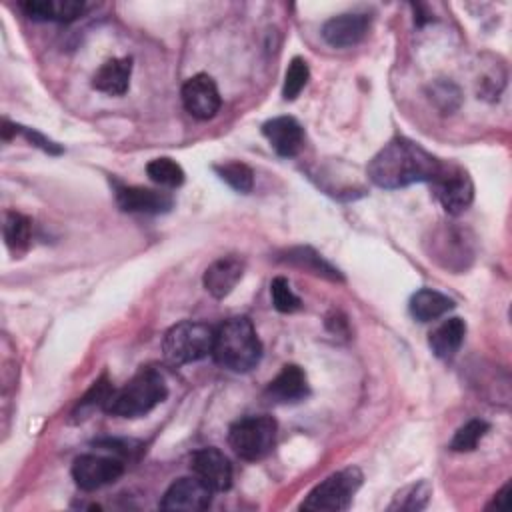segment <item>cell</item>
<instances>
[{"label":"cell","instance_id":"6da1fadb","mask_svg":"<svg viewBox=\"0 0 512 512\" xmlns=\"http://www.w3.org/2000/svg\"><path fill=\"white\" fill-rule=\"evenodd\" d=\"M444 162L408 138H392L368 164V178L386 190L410 186L414 182H432Z\"/></svg>","mask_w":512,"mask_h":512},{"label":"cell","instance_id":"7a4b0ae2","mask_svg":"<svg viewBox=\"0 0 512 512\" xmlns=\"http://www.w3.org/2000/svg\"><path fill=\"white\" fill-rule=\"evenodd\" d=\"M212 358L232 372H248L262 358V342L248 318H230L214 330Z\"/></svg>","mask_w":512,"mask_h":512},{"label":"cell","instance_id":"3957f363","mask_svg":"<svg viewBox=\"0 0 512 512\" xmlns=\"http://www.w3.org/2000/svg\"><path fill=\"white\" fill-rule=\"evenodd\" d=\"M168 396L164 376L152 368L134 374L122 388H112L102 410L118 418H140Z\"/></svg>","mask_w":512,"mask_h":512},{"label":"cell","instance_id":"277c9868","mask_svg":"<svg viewBox=\"0 0 512 512\" xmlns=\"http://www.w3.org/2000/svg\"><path fill=\"white\" fill-rule=\"evenodd\" d=\"M214 330L204 322L184 320L174 324L162 340L164 358L170 364L182 366L190 362H198L212 354Z\"/></svg>","mask_w":512,"mask_h":512},{"label":"cell","instance_id":"5b68a950","mask_svg":"<svg viewBox=\"0 0 512 512\" xmlns=\"http://www.w3.org/2000/svg\"><path fill=\"white\" fill-rule=\"evenodd\" d=\"M278 424L268 414L244 416L228 430V444L242 460L256 462L266 458L276 442Z\"/></svg>","mask_w":512,"mask_h":512},{"label":"cell","instance_id":"8992f818","mask_svg":"<svg viewBox=\"0 0 512 512\" xmlns=\"http://www.w3.org/2000/svg\"><path fill=\"white\" fill-rule=\"evenodd\" d=\"M362 484V472L356 466L342 468L318 486L310 490L306 500L300 504V510H320V512H342L348 510L356 490Z\"/></svg>","mask_w":512,"mask_h":512},{"label":"cell","instance_id":"52a82bcc","mask_svg":"<svg viewBox=\"0 0 512 512\" xmlns=\"http://www.w3.org/2000/svg\"><path fill=\"white\" fill-rule=\"evenodd\" d=\"M430 184L442 208L452 216H458L460 212H464L474 200L472 178L464 168L456 164L444 162L440 174Z\"/></svg>","mask_w":512,"mask_h":512},{"label":"cell","instance_id":"ba28073f","mask_svg":"<svg viewBox=\"0 0 512 512\" xmlns=\"http://www.w3.org/2000/svg\"><path fill=\"white\" fill-rule=\"evenodd\" d=\"M460 226H440L432 232L430 258L450 270H464L474 258L472 238Z\"/></svg>","mask_w":512,"mask_h":512},{"label":"cell","instance_id":"9c48e42d","mask_svg":"<svg viewBox=\"0 0 512 512\" xmlns=\"http://www.w3.org/2000/svg\"><path fill=\"white\" fill-rule=\"evenodd\" d=\"M124 472V464L118 458L98 456V454H82L72 464V478L78 488L90 492L98 490L106 484L116 482Z\"/></svg>","mask_w":512,"mask_h":512},{"label":"cell","instance_id":"30bf717a","mask_svg":"<svg viewBox=\"0 0 512 512\" xmlns=\"http://www.w3.org/2000/svg\"><path fill=\"white\" fill-rule=\"evenodd\" d=\"M212 502V488H208L198 476H184L174 480L160 500L162 510L200 512Z\"/></svg>","mask_w":512,"mask_h":512},{"label":"cell","instance_id":"8fae6325","mask_svg":"<svg viewBox=\"0 0 512 512\" xmlns=\"http://www.w3.org/2000/svg\"><path fill=\"white\" fill-rule=\"evenodd\" d=\"M182 104L198 120H208L220 110L218 86L208 74H194L182 86Z\"/></svg>","mask_w":512,"mask_h":512},{"label":"cell","instance_id":"7c38bea8","mask_svg":"<svg viewBox=\"0 0 512 512\" xmlns=\"http://www.w3.org/2000/svg\"><path fill=\"white\" fill-rule=\"evenodd\" d=\"M190 468L212 492H224L232 486V466L218 448H200L190 458Z\"/></svg>","mask_w":512,"mask_h":512},{"label":"cell","instance_id":"4fadbf2b","mask_svg":"<svg viewBox=\"0 0 512 512\" xmlns=\"http://www.w3.org/2000/svg\"><path fill=\"white\" fill-rule=\"evenodd\" d=\"M370 28V16L362 12H346L328 18L322 24V38L334 48H350L358 44Z\"/></svg>","mask_w":512,"mask_h":512},{"label":"cell","instance_id":"5bb4252c","mask_svg":"<svg viewBox=\"0 0 512 512\" xmlns=\"http://www.w3.org/2000/svg\"><path fill=\"white\" fill-rule=\"evenodd\" d=\"M116 204L124 212H142V214H162L168 212L174 204V198L168 192L142 188V186H116Z\"/></svg>","mask_w":512,"mask_h":512},{"label":"cell","instance_id":"9a60e30c","mask_svg":"<svg viewBox=\"0 0 512 512\" xmlns=\"http://www.w3.org/2000/svg\"><path fill=\"white\" fill-rule=\"evenodd\" d=\"M310 394L306 372L298 364H286L272 378L264 390V396L274 404H294Z\"/></svg>","mask_w":512,"mask_h":512},{"label":"cell","instance_id":"2e32d148","mask_svg":"<svg viewBox=\"0 0 512 512\" xmlns=\"http://www.w3.org/2000/svg\"><path fill=\"white\" fill-rule=\"evenodd\" d=\"M262 134L268 138L274 152L284 158L296 156L304 146V130L292 116H276L264 122Z\"/></svg>","mask_w":512,"mask_h":512},{"label":"cell","instance_id":"e0dca14e","mask_svg":"<svg viewBox=\"0 0 512 512\" xmlns=\"http://www.w3.org/2000/svg\"><path fill=\"white\" fill-rule=\"evenodd\" d=\"M244 276V260L230 254L214 260L204 272V288L214 298H226Z\"/></svg>","mask_w":512,"mask_h":512},{"label":"cell","instance_id":"ac0fdd59","mask_svg":"<svg viewBox=\"0 0 512 512\" xmlns=\"http://www.w3.org/2000/svg\"><path fill=\"white\" fill-rule=\"evenodd\" d=\"M132 58L106 60L92 76V88L110 96H122L130 86Z\"/></svg>","mask_w":512,"mask_h":512},{"label":"cell","instance_id":"d6986e66","mask_svg":"<svg viewBox=\"0 0 512 512\" xmlns=\"http://www.w3.org/2000/svg\"><path fill=\"white\" fill-rule=\"evenodd\" d=\"M20 8L32 20L70 22L86 10V4L78 0H26Z\"/></svg>","mask_w":512,"mask_h":512},{"label":"cell","instance_id":"ffe728a7","mask_svg":"<svg viewBox=\"0 0 512 512\" xmlns=\"http://www.w3.org/2000/svg\"><path fill=\"white\" fill-rule=\"evenodd\" d=\"M466 336V324L462 318H448L444 320L440 326H436L430 332L428 344L434 352V356L442 358V360H450L462 346Z\"/></svg>","mask_w":512,"mask_h":512},{"label":"cell","instance_id":"44dd1931","mask_svg":"<svg viewBox=\"0 0 512 512\" xmlns=\"http://www.w3.org/2000/svg\"><path fill=\"white\" fill-rule=\"evenodd\" d=\"M452 308H454V300L432 288H420L410 298V314L418 322H432L444 316L446 312H450Z\"/></svg>","mask_w":512,"mask_h":512},{"label":"cell","instance_id":"7402d4cb","mask_svg":"<svg viewBox=\"0 0 512 512\" xmlns=\"http://www.w3.org/2000/svg\"><path fill=\"white\" fill-rule=\"evenodd\" d=\"M284 262L304 268L316 276L328 278V280H342V274L338 272V268H334L328 260H324L316 250H312L310 246H298V248H290L284 252Z\"/></svg>","mask_w":512,"mask_h":512},{"label":"cell","instance_id":"603a6c76","mask_svg":"<svg viewBox=\"0 0 512 512\" xmlns=\"http://www.w3.org/2000/svg\"><path fill=\"white\" fill-rule=\"evenodd\" d=\"M2 232L10 250H24L32 238V222L18 212H6Z\"/></svg>","mask_w":512,"mask_h":512},{"label":"cell","instance_id":"cb8c5ba5","mask_svg":"<svg viewBox=\"0 0 512 512\" xmlns=\"http://www.w3.org/2000/svg\"><path fill=\"white\" fill-rule=\"evenodd\" d=\"M146 174L152 182L166 186V188H178L184 182V170L178 162L172 158H154L146 164Z\"/></svg>","mask_w":512,"mask_h":512},{"label":"cell","instance_id":"d4e9b609","mask_svg":"<svg viewBox=\"0 0 512 512\" xmlns=\"http://www.w3.org/2000/svg\"><path fill=\"white\" fill-rule=\"evenodd\" d=\"M214 172L236 192L248 194L254 188V172L244 162H224L216 164Z\"/></svg>","mask_w":512,"mask_h":512},{"label":"cell","instance_id":"484cf974","mask_svg":"<svg viewBox=\"0 0 512 512\" xmlns=\"http://www.w3.org/2000/svg\"><path fill=\"white\" fill-rule=\"evenodd\" d=\"M432 496V486L426 482V480H420L416 484H410L406 488H402L392 504L388 506L390 510H408V512H416V510H422L428 500Z\"/></svg>","mask_w":512,"mask_h":512},{"label":"cell","instance_id":"4316f807","mask_svg":"<svg viewBox=\"0 0 512 512\" xmlns=\"http://www.w3.org/2000/svg\"><path fill=\"white\" fill-rule=\"evenodd\" d=\"M490 430V424L486 420L480 418H472L468 420L464 426H460L452 440H450V450L454 452H470L478 446V442L486 436V432Z\"/></svg>","mask_w":512,"mask_h":512},{"label":"cell","instance_id":"83f0119b","mask_svg":"<svg viewBox=\"0 0 512 512\" xmlns=\"http://www.w3.org/2000/svg\"><path fill=\"white\" fill-rule=\"evenodd\" d=\"M308 78H310L308 62L300 56L292 58L290 64H288V70L284 74V86H282L284 100H294L302 92V88L306 86Z\"/></svg>","mask_w":512,"mask_h":512},{"label":"cell","instance_id":"f1b7e54d","mask_svg":"<svg viewBox=\"0 0 512 512\" xmlns=\"http://www.w3.org/2000/svg\"><path fill=\"white\" fill-rule=\"evenodd\" d=\"M270 296H272V304L278 312L282 314H290V312H296L302 302L300 298L292 292L290 288V282L284 278V276H276L272 282H270Z\"/></svg>","mask_w":512,"mask_h":512},{"label":"cell","instance_id":"f546056e","mask_svg":"<svg viewBox=\"0 0 512 512\" xmlns=\"http://www.w3.org/2000/svg\"><path fill=\"white\" fill-rule=\"evenodd\" d=\"M110 392H112V384H110V380H108L106 376H102L100 380L94 382V386L86 392V396L80 398V402H78V406H76V410H74L72 416L78 418V414H86L88 410H92V408H96V406L102 408L104 402H106V398L110 396Z\"/></svg>","mask_w":512,"mask_h":512},{"label":"cell","instance_id":"4dcf8cb0","mask_svg":"<svg viewBox=\"0 0 512 512\" xmlns=\"http://www.w3.org/2000/svg\"><path fill=\"white\" fill-rule=\"evenodd\" d=\"M16 132H20L28 142H32L34 146L42 148V150L48 152V154H60V152H62V148H60L56 142L48 140L46 136H42L40 132H36V130H32V128H24V126H18V124H16Z\"/></svg>","mask_w":512,"mask_h":512},{"label":"cell","instance_id":"1f68e13d","mask_svg":"<svg viewBox=\"0 0 512 512\" xmlns=\"http://www.w3.org/2000/svg\"><path fill=\"white\" fill-rule=\"evenodd\" d=\"M508 492H510V484L506 482L500 492L492 498V502L488 504V508H496V510H504L506 508V500H508Z\"/></svg>","mask_w":512,"mask_h":512}]
</instances>
